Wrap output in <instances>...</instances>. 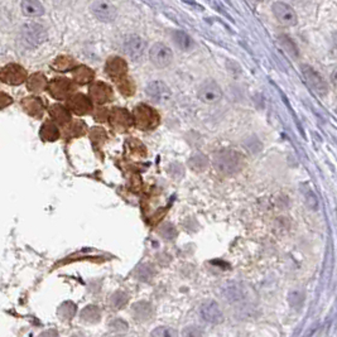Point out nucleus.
<instances>
[{
    "instance_id": "nucleus-1",
    "label": "nucleus",
    "mask_w": 337,
    "mask_h": 337,
    "mask_svg": "<svg viewBox=\"0 0 337 337\" xmlns=\"http://www.w3.org/2000/svg\"><path fill=\"white\" fill-rule=\"evenodd\" d=\"M215 168L224 176H233L243 169L244 158L239 152L226 149L220 151L214 157Z\"/></svg>"
},
{
    "instance_id": "nucleus-2",
    "label": "nucleus",
    "mask_w": 337,
    "mask_h": 337,
    "mask_svg": "<svg viewBox=\"0 0 337 337\" xmlns=\"http://www.w3.org/2000/svg\"><path fill=\"white\" fill-rule=\"evenodd\" d=\"M20 39L27 48H37L47 41V32L37 23H27L20 28Z\"/></svg>"
},
{
    "instance_id": "nucleus-3",
    "label": "nucleus",
    "mask_w": 337,
    "mask_h": 337,
    "mask_svg": "<svg viewBox=\"0 0 337 337\" xmlns=\"http://www.w3.org/2000/svg\"><path fill=\"white\" fill-rule=\"evenodd\" d=\"M197 96L205 104H218L222 99V88L215 80H205L197 88Z\"/></svg>"
},
{
    "instance_id": "nucleus-4",
    "label": "nucleus",
    "mask_w": 337,
    "mask_h": 337,
    "mask_svg": "<svg viewBox=\"0 0 337 337\" xmlns=\"http://www.w3.org/2000/svg\"><path fill=\"white\" fill-rule=\"evenodd\" d=\"M301 71H302L303 79L306 80L307 84L311 86V88H312L316 94H319L320 96L327 95V84H326L325 79H323L316 69H313L312 67L308 66V65H302V66H301Z\"/></svg>"
},
{
    "instance_id": "nucleus-5",
    "label": "nucleus",
    "mask_w": 337,
    "mask_h": 337,
    "mask_svg": "<svg viewBox=\"0 0 337 337\" xmlns=\"http://www.w3.org/2000/svg\"><path fill=\"white\" fill-rule=\"evenodd\" d=\"M149 58L155 67L164 68V67L169 66L173 61V52L168 46L158 42V43L152 46L151 51H149Z\"/></svg>"
},
{
    "instance_id": "nucleus-6",
    "label": "nucleus",
    "mask_w": 337,
    "mask_h": 337,
    "mask_svg": "<svg viewBox=\"0 0 337 337\" xmlns=\"http://www.w3.org/2000/svg\"><path fill=\"white\" fill-rule=\"evenodd\" d=\"M271 10L273 14L277 18V20L281 24L286 25V27H293L298 22V17L294 9L288 4L283 3V1H277L271 5Z\"/></svg>"
},
{
    "instance_id": "nucleus-7",
    "label": "nucleus",
    "mask_w": 337,
    "mask_h": 337,
    "mask_svg": "<svg viewBox=\"0 0 337 337\" xmlns=\"http://www.w3.org/2000/svg\"><path fill=\"white\" fill-rule=\"evenodd\" d=\"M145 47V41L142 37H139L136 34H129L126 35L125 39L123 42V50L128 57H130L132 60L139 61L144 54Z\"/></svg>"
},
{
    "instance_id": "nucleus-8",
    "label": "nucleus",
    "mask_w": 337,
    "mask_h": 337,
    "mask_svg": "<svg viewBox=\"0 0 337 337\" xmlns=\"http://www.w3.org/2000/svg\"><path fill=\"white\" fill-rule=\"evenodd\" d=\"M145 92L148 95V98L152 99L153 101L158 102V104H163L167 102L172 98V91L163 81L155 80V81L149 82L147 87H145Z\"/></svg>"
},
{
    "instance_id": "nucleus-9",
    "label": "nucleus",
    "mask_w": 337,
    "mask_h": 337,
    "mask_svg": "<svg viewBox=\"0 0 337 337\" xmlns=\"http://www.w3.org/2000/svg\"><path fill=\"white\" fill-rule=\"evenodd\" d=\"M135 113H134V117H135L136 125L142 129H152L157 126L158 124V115L153 109H151L147 105H139L136 107Z\"/></svg>"
},
{
    "instance_id": "nucleus-10",
    "label": "nucleus",
    "mask_w": 337,
    "mask_h": 337,
    "mask_svg": "<svg viewBox=\"0 0 337 337\" xmlns=\"http://www.w3.org/2000/svg\"><path fill=\"white\" fill-rule=\"evenodd\" d=\"M90 9L101 22H114L118 17L117 8L106 0H96L91 4Z\"/></svg>"
},
{
    "instance_id": "nucleus-11",
    "label": "nucleus",
    "mask_w": 337,
    "mask_h": 337,
    "mask_svg": "<svg viewBox=\"0 0 337 337\" xmlns=\"http://www.w3.org/2000/svg\"><path fill=\"white\" fill-rule=\"evenodd\" d=\"M200 315L202 320H205L206 322L212 323V325H219L224 321V312L216 301H206L205 303H202Z\"/></svg>"
},
{
    "instance_id": "nucleus-12",
    "label": "nucleus",
    "mask_w": 337,
    "mask_h": 337,
    "mask_svg": "<svg viewBox=\"0 0 337 337\" xmlns=\"http://www.w3.org/2000/svg\"><path fill=\"white\" fill-rule=\"evenodd\" d=\"M0 80L10 85H19L27 80V72L18 65H8L0 71Z\"/></svg>"
},
{
    "instance_id": "nucleus-13",
    "label": "nucleus",
    "mask_w": 337,
    "mask_h": 337,
    "mask_svg": "<svg viewBox=\"0 0 337 337\" xmlns=\"http://www.w3.org/2000/svg\"><path fill=\"white\" fill-rule=\"evenodd\" d=\"M50 94L56 99H65L66 96H68L71 94V91L73 90V86L71 84V81L66 79L62 80H53L51 81L50 84Z\"/></svg>"
},
{
    "instance_id": "nucleus-14",
    "label": "nucleus",
    "mask_w": 337,
    "mask_h": 337,
    "mask_svg": "<svg viewBox=\"0 0 337 337\" xmlns=\"http://www.w3.org/2000/svg\"><path fill=\"white\" fill-rule=\"evenodd\" d=\"M90 95H91V99L94 101H96L99 104H104L113 98V91L106 84L95 82L94 85L90 87Z\"/></svg>"
},
{
    "instance_id": "nucleus-15",
    "label": "nucleus",
    "mask_w": 337,
    "mask_h": 337,
    "mask_svg": "<svg viewBox=\"0 0 337 337\" xmlns=\"http://www.w3.org/2000/svg\"><path fill=\"white\" fill-rule=\"evenodd\" d=\"M68 106L71 110L77 114H87L92 110L91 101L84 95H75L69 99Z\"/></svg>"
},
{
    "instance_id": "nucleus-16",
    "label": "nucleus",
    "mask_w": 337,
    "mask_h": 337,
    "mask_svg": "<svg viewBox=\"0 0 337 337\" xmlns=\"http://www.w3.org/2000/svg\"><path fill=\"white\" fill-rule=\"evenodd\" d=\"M132 313L136 321H147L153 316V306L145 301H140L133 304Z\"/></svg>"
},
{
    "instance_id": "nucleus-17",
    "label": "nucleus",
    "mask_w": 337,
    "mask_h": 337,
    "mask_svg": "<svg viewBox=\"0 0 337 337\" xmlns=\"http://www.w3.org/2000/svg\"><path fill=\"white\" fill-rule=\"evenodd\" d=\"M20 8L27 17H41L44 14V6L39 0H22Z\"/></svg>"
},
{
    "instance_id": "nucleus-18",
    "label": "nucleus",
    "mask_w": 337,
    "mask_h": 337,
    "mask_svg": "<svg viewBox=\"0 0 337 337\" xmlns=\"http://www.w3.org/2000/svg\"><path fill=\"white\" fill-rule=\"evenodd\" d=\"M110 123L117 128H128L132 125V115L124 109H115L111 114Z\"/></svg>"
},
{
    "instance_id": "nucleus-19",
    "label": "nucleus",
    "mask_w": 337,
    "mask_h": 337,
    "mask_svg": "<svg viewBox=\"0 0 337 337\" xmlns=\"http://www.w3.org/2000/svg\"><path fill=\"white\" fill-rule=\"evenodd\" d=\"M106 71L113 77H120L126 72V63L119 57H114L107 61Z\"/></svg>"
},
{
    "instance_id": "nucleus-20",
    "label": "nucleus",
    "mask_w": 337,
    "mask_h": 337,
    "mask_svg": "<svg viewBox=\"0 0 337 337\" xmlns=\"http://www.w3.org/2000/svg\"><path fill=\"white\" fill-rule=\"evenodd\" d=\"M81 320L88 323H98L101 320V311L98 306L90 304L81 311Z\"/></svg>"
},
{
    "instance_id": "nucleus-21",
    "label": "nucleus",
    "mask_w": 337,
    "mask_h": 337,
    "mask_svg": "<svg viewBox=\"0 0 337 337\" xmlns=\"http://www.w3.org/2000/svg\"><path fill=\"white\" fill-rule=\"evenodd\" d=\"M173 39H174V43H176L177 46L183 51H189L193 47V46H195V42H193L192 38L189 37L186 32H183V31L174 32Z\"/></svg>"
},
{
    "instance_id": "nucleus-22",
    "label": "nucleus",
    "mask_w": 337,
    "mask_h": 337,
    "mask_svg": "<svg viewBox=\"0 0 337 337\" xmlns=\"http://www.w3.org/2000/svg\"><path fill=\"white\" fill-rule=\"evenodd\" d=\"M76 311H77V307H76L75 303L71 302V301H66L60 306V308L57 311V315L62 321H69L76 315Z\"/></svg>"
},
{
    "instance_id": "nucleus-23",
    "label": "nucleus",
    "mask_w": 337,
    "mask_h": 337,
    "mask_svg": "<svg viewBox=\"0 0 337 337\" xmlns=\"http://www.w3.org/2000/svg\"><path fill=\"white\" fill-rule=\"evenodd\" d=\"M41 136L43 140L46 142H53L56 139H58L60 136V132L57 129V126L51 121H47L46 124H43L41 129Z\"/></svg>"
},
{
    "instance_id": "nucleus-24",
    "label": "nucleus",
    "mask_w": 337,
    "mask_h": 337,
    "mask_svg": "<svg viewBox=\"0 0 337 337\" xmlns=\"http://www.w3.org/2000/svg\"><path fill=\"white\" fill-rule=\"evenodd\" d=\"M23 106L33 117H41L42 111H43V106L38 99H25L23 101Z\"/></svg>"
},
{
    "instance_id": "nucleus-25",
    "label": "nucleus",
    "mask_w": 337,
    "mask_h": 337,
    "mask_svg": "<svg viewBox=\"0 0 337 337\" xmlns=\"http://www.w3.org/2000/svg\"><path fill=\"white\" fill-rule=\"evenodd\" d=\"M46 87V79L41 73H35L29 79L28 81V88L33 92H39Z\"/></svg>"
},
{
    "instance_id": "nucleus-26",
    "label": "nucleus",
    "mask_w": 337,
    "mask_h": 337,
    "mask_svg": "<svg viewBox=\"0 0 337 337\" xmlns=\"http://www.w3.org/2000/svg\"><path fill=\"white\" fill-rule=\"evenodd\" d=\"M92 77H94L92 71L85 66H81L79 67V68H76L75 72H73V79L77 82H80V84H86V82L91 81Z\"/></svg>"
},
{
    "instance_id": "nucleus-27",
    "label": "nucleus",
    "mask_w": 337,
    "mask_h": 337,
    "mask_svg": "<svg viewBox=\"0 0 337 337\" xmlns=\"http://www.w3.org/2000/svg\"><path fill=\"white\" fill-rule=\"evenodd\" d=\"M51 114L53 115V118L57 121H60V123L62 124H66L71 121V115H69L68 111L63 106H60V105H54V106L52 107V110H51Z\"/></svg>"
},
{
    "instance_id": "nucleus-28",
    "label": "nucleus",
    "mask_w": 337,
    "mask_h": 337,
    "mask_svg": "<svg viewBox=\"0 0 337 337\" xmlns=\"http://www.w3.org/2000/svg\"><path fill=\"white\" fill-rule=\"evenodd\" d=\"M128 300H129V298H128V294H126L125 292L118 290V292H115V293L111 296L110 304L114 309H120L123 308L126 303H128Z\"/></svg>"
},
{
    "instance_id": "nucleus-29",
    "label": "nucleus",
    "mask_w": 337,
    "mask_h": 337,
    "mask_svg": "<svg viewBox=\"0 0 337 337\" xmlns=\"http://www.w3.org/2000/svg\"><path fill=\"white\" fill-rule=\"evenodd\" d=\"M154 274H155L154 268L149 264L140 265V267L138 268V270H136V278H138L139 281H143V282L151 281L152 278L154 277Z\"/></svg>"
},
{
    "instance_id": "nucleus-30",
    "label": "nucleus",
    "mask_w": 337,
    "mask_h": 337,
    "mask_svg": "<svg viewBox=\"0 0 337 337\" xmlns=\"http://www.w3.org/2000/svg\"><path fill=\"white\" fill-rule=\"evenodd\" d=\"M189 167L192 168L193 170H197V172H201L205 168H207V158L203 154H195L193 157H191L188 162Z\"/></svg>"
},
{
    "instance_id": "nucleus-31",
    "label": "nucleus",
    "mask_w": 337,
    "mask_h": 337,
    "mask_svg": "<svg viewBox=\"0 0 337 337\" xmlns=\"http://www.w3.org/2000/svg\"><path fill=\"white\" fill-rule=\"evenodd\" d=\"M151 337H178V332L172 327L161 326L152 331Z\"/></svg>"
},
{
    "instance_id": "nucleus-32",
    "label": "nucleus",
    "mask_w": 337,
    "mask_h": 337,
    "mask_svg": "<svg viewBox=\"0 0 337 337\" xmlns=\"http://www.w3.org/2000/svg\"><path fill=\"white\" fill-rule=\"evenodd\" d=\"M279 42H281L282 46L288 51V53L292 54L293 57H298V48L294 46V43L290 41L289 38L282 35V37H279Z\"/></svg>"
},
{
    "instance_id": "nucleus-33",
    "label": "nucleus",
    "mask_w": 337,
    "mask_h": 337,
    "mask_svg": "<svg viewBox=\"0 0 337 337\" xmlns=\"http://www.w3.org/2000/svg\"><path fill=\"white\" fill-rule=\"evenodd\" d=\"M72 58H68V57H60V58H57L56 62H54V67L61 69V71H65V69L69 68V67L72 66Z\"/></svg>"
},
{
    "instance_id": "nucleus-34",
    "label": "nucleus",
    "mask_w": 337,
    "mask_h": 337,
    "mask_svg": "<svg viewBox=\"0 0 337 337\" xmlns=\"http://www.w3.org/2000/svg\"><path fill=\"white\" fill-rule=\"evenodd\" d=\"M110 328L113 331L124 332L128 330V323L124 320H114L113 322H110Z\"/></svg>"
},
{
    "instance_id": "nucleus-35",
    "label": "nucleus",
    "mask_w": 337,
    "mask_h": 337,
    "mask_svg": "<svg viewBox=\"0 0 337 337\" xmlns=\"http://www.w3.org/2000/svg\"><path fill=\"white\" fill-rule=\"evenodd\" d=\"M183 337H202V331L199 327L195 326H188L183 330Z\"/></svg>"
},
{
    "instance_id": "nucleus-36",
    "label": "nucleus",
    "mask_w": 337,
    "mask_h": 337,
    "mask_svg": "<svg viewBox=\"0 0 337 337\" xmlns=\"http://www.w3.org/2000/svg\"><path fill=\"white\" fill-rule=\"evenodd\" d=\"M161 234H162V236L164 237V239H168V240H170V239H173L174 236H176V229H174L172 225H164L163 227L161 229Z\"/></svg>"
},
{
    "instance_id": "nucleus-37",
    "label": "nucleus",
    "mask_w": 337,
    "mask_h": 337,
    "mask_svg": "<svg viewBox=\"0 0 337 337\" xmlns=\"http://www.w3.org/2000/svg\"><path fill=\"white\" fill-rule=\"evenodd\" d=\"M9 104H12V99H10L8 95L0 92V109L8 106Z\"/></svg>"
},
{
    "instance_id": "nucleus-38",
    "label": "nucleus",
    "mask_w": 337,
    "mask_h": 337,
    "mask_svg": "<svg viewBox=\"0 0 337 337\" xmlns=\"http://www.w3.org/2000/svg\"><path fill=\"white\" fill-rule=\"evenodd\" d=\"M39 337H58V332L56 330H47V331L42 332Z\"/></svg>"
},
{
    "instance_id": "nucleus-39",
    "label": "nucleus",
    "mask_w": 337,
    "mask_h": 337,
    "mask_svg": "<svg viewBox=\"0 0 337 337\" xmlns=\"http://www.w3.org/2000/svg\"><path fill=\"white\" fill-rule=\"evenodd\" d=\"M331 81H332V84H334V85L337 86V67L334 69V71H332Z\"/></svg>"
},
{
    "instance_id": "nucleus-40",
    "label": "nucleus",
    "mask_w": 337,
    "mask_h": 337,
    "mask_svg": "<svg viewBox=\"0 0 337 337\" xmlns=\"http://www.w3.org/2000/svg\"><path fill=\"white\" fill-rule=\"evenodd\" d=\"M334 51H335V53L337 54V34H335L334 35Z\"/></svg>"
},
{
    "instance_id": "nucleus-41",
    "label": "nucleus",
    "mask_w": 337,
    "mask_h": 337,
    "mask_svg": "<svg viewBox=\"0 0 337 337\" xmlns=\"http://www.w3.org/2000/svg\"><path fill=\"white\" fill-rule=\"evenodd\" d=\"M250 1H253V3H262L263 0H250Z\"/></svg>"
},
{
    "instance_id": "nucleus-42",
    "label": "nucleus",
    "mask_w": 337,
    "mask_h": 337,
    "mask_svg": "<svg viewBox=\"0 0 337 337\" xmlns=\"http://www.w3.org/2000/svg\"><path fill=\"white\" fill-rule=\"evenodd\" d=\"M73 337H82V336H73Z\"/></svg>"
}]
</instances>
